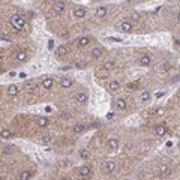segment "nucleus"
I'll return each instance as SVG.
<instances>
[{"label": "nucleus", "mask_w": 180, "mask_h": 180, "mask_svg": "<svg viewBox=\"0 0 180 180\" xmlns=\"http://www.w3.org/2000/svg\"><path fill=\"white\" fill-rule=\"evenodd\" d=\"M80 156H81V159H89L90 158V150H81Z\"/></svg>", "instance_id": "obj_30"}, {"label": "nucleus", "mask_w": 180, "mask_h": 180, "mask_svg": "<svg viewBox=\"0 0 180 180\" xmlns=\"http://www.w3.org/2000/svg\"><path fill=\"white\" fill-rule=\"evenodd\" d=\"M75 101L77 102H80V104H87V101H89V95L86 92H78L75 95Z\"/></svg>", "instance_id": "obj_7"}, {"label": "nucleus", "mask_w": 180, "mask_h": 180, "mask_svg": "<svg viewBox=\"0 0 180 180\" xmlns=\"http://www.w3.org/2000/svg\"><path fill=\"white\" fill-rule=\"evenodd\" d=\"M62 117H63V119H66V120H68V119L71 117V116H69V113H63V116H62Z\"/></svg>", "instance_id": "obj_36"}, {"label": "nucleus", "mask_w": 180, "mask_h": 180, "mask_svg": "<svg viewBox=\"0 0 180 180\" xmlns=\"http://www.w3.org/2000/svg\"><path fill=\"white\" fill-rule=\"evenodd\" d=\"M86 131V126L84 125H75L74 126V134L75 135H80V134H83Z\"/></svg>", "instance_id": "obj_23"}, {"label": "nucleus", "mask_w": 180, "mask_h": 180, "mask_svg": "<svg viewBox=\"0 0 180 180\" xmlns=\"http://www.w3.org/2000/svg\"><path fill=\"white\" fill-rule=\"evenodd\" d=\"M90 54H92L93 59H101L102 56H104V51H102L101 48H98V47H95L92 51H90Z\"/></svg>", "instance_id": "obj_16"}, {"label": "nucleus", "mask_w": 180, "mask_h": 180, "mask_svg": "<svg viewBox=\"0 0 180 180\" xmlns=\"http://www.w3.org/2000/svg\"><path fill=\"white\" fill-rule=\"evenodd\" d=\"M26 87H29V89H35V81H26Z\"/></svg>", "instance_id": "obj_34"}, {"label": "nucleus", "mask_w": 180, "mask_h": 180, "mask_svg": "<svg viewBox=\"0 0 180 180\" xmlns=\"http://www.w3.org/2000/svg\"><path fill=\"white\" fill-rule=\"evenodd\" d=\"M86 66H87V63L83 62V60H80V62L75 63V68H80V69H83V68H86Z\"/></svg>", "instance_id": "obj_33"}, {"label": "nucleus", "mask_w": 180, "mask_h": 180, "mask_svg": "<svg viewBox=\"0 0 180 180\" xmlns=\"http://www.w3.org/2000/svg\"><path fill=\"white\" fill-rule=\"evenodd\" d=\"M41 143H42V144H48V143H51V135H50V134L42 135V137H41Z\"/></svg>", "instance_id": "obj_29"}, {"label": "nucleus", "mask_w": 180, "mask_h": 180, "mask_svg": "<svg viewBox=\"0 0 180 180\" xmlns=\"http://www.w3.org/2000/svg\"><path fill=\"white\" fill-rule=\"evenodd\" d=\"M171 68H173V63H171V62H164V63H161V71H162V72L170 71Z\"/></svg>", "instance_id": "obj_26"}, {"label": "nucleus", "mask_w": 180, "mask_h": 180, "mask_svg": "<svg viewBox=\"0 0 180 180\" xmlns=\"http://www.w3.org/2000/svg\"><path fill=\"white\" fill-rule=\"evenodd\" d=\"M171 174V168L167 164H164V165H161V177H168Z\"/></svg>", "instance_id": "obj_17"}, {"label": "nucleus", "mask_w": 180, "mask_h": 180, "mask_svg": "<svg viewBox=\"0 0 180 180\" xmlns=\"http://www.w3.org/2000/svg\"><path fill=\"white\" fill-rule=\"evenodd\" d=\"M104 68L107 69V71H113L114 68H116V62H113V60H110V62H107L105 65H104Z\"/></svg>", "instance_id": "obj_28"}, {"label": "nucleus", "mask_w": 180, "mask_h": 180, "mask_svg": "<svg viewBox=\"0 0 180 180\" xmlns=\"http://www.w3.org/2000/svg\"><path fill=\"white\" fill-rule=\"evenodd\" d=\"M131 20L134 23H138L140 21V14H138V12H132V14H131Z\"/></svg>", "instance_id": "obj_31"}, {"label": "nucleus", "mask_w": 180, "mask_h": 180, "mask_svg": "<svg viewBox=\"0 0 180 180\" xmlns=\"http://www.w3.org/2000/svg\"><path fill=\"white\" fill-rule=\"evenodd\" d=\"M117 149H119V140L116 138V137H111L108 140V143H107V150L110 153H113V152H116Z\"/></svg>", "instance_id": "obj_3"}, {"label": "nucleus", "mask_w": 180, "mask_h": 180, "mask_svg": "<svg viewBox=\"0 0 180 180\" xmlns=\"http://www.w3.org/2000/svg\"><path fill=\"white\" fill-rule=\"evenodd\" d=\"M68 53V47L66 45H60L57 50H56V54L59 56V57H62V56H65Z\"/></svg>", "instance_id": "obj_22"}, {"label": "nucleus", "mask_w": 180, "mask_h": 180, "mask_svg": "<svg viewBox=\"0 0 180 180\" xmlns=\"http://www.w3.org/2000/svg\"><path fill=\"white\" fill-rule=\"evenodd\" d=\"M174 45H176V48H179V39H177V38L174 39Z\"/></svg>", "instance_id": "obj_39"}, {"label": "nucleus", "mask_w": 180, "mask_h": 180, "mask_svg": "<svg viewBox=\"0 0 180 180\" xmlns=\"http://www.w3.org/2000/svg\"><path fill=\"white\" fill-rule=\"evenodd\" d=\"M108 72H110V71H107V69L104 68V69H99V71L96 72V75H98V77H101V75H102V77H107Z\"/></svg>", "instance_id": "obj_32"}, {"label": "nucleus", "mask_w": 180, "mask_h": 180, "mask_svg": "<svg viewBox=\"0 0 180 180\" xmlns=\"http://www.w3.org/2000/svg\"><path fill=\"white\" fill-rule=\"evenodd\" d=\"M30 177H32V173H30V171H23V173L18 176L20 180H27V179H30Z\"/></svg>", "instance_id": "obj_27"}, {"label": "nucleus", "mask_w": 180, "mask_h": 180, "mask_svg": "<svg viewBox=\"0 0 180 180\" xmlns=\"http://www.w3.org/2000/svg\"><path fill=\"white\" fill-rule=\"evenodd\" d=\"M105 15H107V6H99L95 11V17L96 18H105Z\"/></svg>", "instance_id": "obj_12"}, {"label": "nucleus", "mask_w": 180, "mask_h": 180, "mask_svg": "<svg viewBox=\"0 0 180 180\" xmlns=\"http://www.w3.org/2000/svg\"><path fill=\"white\" fill-rule=\"evenodd\" d=\"M18 92H20V89H18V86H15V84H11V86L8 87V95H9V96H17Z\"/></svg>", "instance_id": "obj_19"}, {"label": "nucleus", "mask_w": 180, "mask_h": 180, "mask_svg": "<svg viewBox=\"0 0 180 180\" xmlns=\"http://www.w3.org/2000/svg\"><path fill=\"white\" fill-rule=\"evenodd\" d=\"M36 125L39 128H45V126H48V119L47 117H38L36 119Z\"/></svg>", "instance_id": "obj_21"}, {"label": "nucleus", "mask_w": 180, "mask_h": 180, "mask_svg": "<svg viewBox=\"0 0 180 180\" xmlns=\"http://www.w3.org/2000/svg\"><path fill=\"white\" fill-rule=\"evenodd\" d=\"M78 176H80V177H84V179L92 177V168H90V167H87V165L80 167V170H78Z\"/></svg>", "instance_id": "obj_5"}, {"label": "nucleus", "mask_w": 180, "mask_h": 180, "mask_svg": "<svg viewBox=\"0 0 180 180\" xmlns=\"http://www.w3.org/2000/svg\"><path fill=\"white\" fill-rule=\"evenodd\" d=\"M0 138L9 140V138H12V132L9 129H2V131H0Z\"/></svg>", "instance_id": "obj_24"}, {"label": "nucleus", "mask_w": 180, "mask_h": 180, "mask_svg": "<svg viewBox=\"0 0 180 180\" xmlns=\"http://www.w3.org/2000/svg\"><path fill=\"white\" fill-rule=\"evenodd\" d=\"M53 42H54V41H50V42H48V48H50V50H53Z\"/></svg>", "instance_id": "obj_38"}, {"label": "nucleus", "mask_w": 180, "mask_h": 180, "mask_svg": "<svg viewBox=\"0 0 180 180\" xmlns=\"http://www.w3.org/2000/svg\"><path fill=\"white\" fill-rule=\"evenodd\" d=\"M116 107H117V110H126V101L125 99H117L116 101Z\"/></svg>", "instance_id": "obj_25"}, {"label": "nucleus", "mask_w": 180, "mask_h": 180, "mask_svg": "<svg viewBox=\"0 0 180 180\" xmlns=\"http://www.w3.org/2000/svg\"><path fill=\"white\" fill-rule=\"evenodd\" d=\"M15 60L17 62H26L27 60V53H26V51H17L15 53Z\"/></svg>", "instance_id": "obj_15"}, {"label": "nucleus", "mask_w": 180, "mask_h": 180, "mask_svg": "<svg viewBox=\"0 0 180 180\" xmlns=\"http://www.w3.org/2000/svg\"><path fill=\"white\" fill-rule=\"evenodd\" d=\"M9 23H11V26H12L15 30H23V29H24V24H26V20H24L23 15L14 14V15L9 18Z\"/></svg>", "instance_id": "obj_1"}, {"label": "nucleus", "mask_w": 180, "mask_h": 180, "mask_svg": "<svg viewBox=\"0 0 180 180\" xmlns=\"http://www.w3.org/2000/svg\"><path fill=\"white\" fill-rule=\"evenodd\" d=\"M53 84H54V81H53V78H50V77H47V78L42 80V87L45 90H50L51 87H53Z\"/></svg>", "instance_id": "obj_18"}, {"label": "nucleus", "mask_w": 180, "mask_h": 180, "mask_svg": "<svg viewBox=\"0 0 180 180\" xmlns=\"http://www.w3.org/2000/svg\"><path fill=\"white\" fill-rule=\"evenodd\" d=\"M132 29H134V26H132V23H131V21L125 20V21H122V23H120V30H122V32H125V33H131V32H132Z\"/></svg>", "instance_id": "obj_6"}, {"label": "nucleus", "mask_w": 180, "mask_h": 180, "mask_svg": "<svg viewBox=\"0 0 180 180\" xmlns=\"http://www.w3.org/2000/svg\"><path fill=\"white\" fill-rule=\"evenodd\" d=\"M167 125L165 123H161V125H156V135H159V137H164L165 134H167Z\"/></svg>", "instance_id": "obj_14"}, {"label": "nucleus", "mask_w": 180, "mask_h": 180, "mask_svg": "<svg viewBox=\"0 0 180 180\" xmlns=\"http://www.w3.org/2000/svg\"><path fill=\"white\" fill-rule=\"evenodd\" d=\"M108 41H114V42H122L120 38H108Z\"/></svg>", "instance_id": "obj_35"}, {"label": "nucleus", "mask_w": 180, "mask_h": 180, "mask_svg": "<svg viewBox=\"0 0 180 180\" xmlns=\"http://www.w3.org/2000/svg\"><path fill=\"white\" fill-rule=\"evenodd\" d=\"M107 89L110 90L111 93H114V92H117V90L120 89V83L117 81V80H111L110 83H108V86H107Z\"/></svg>", "instance_id": "obj_10"}, {"label": "nucleus", "mask_w": 180, "mask_h": 180, "mask_svg": "<svg viewBox=\"0 0 180 180\" xmlns=\"http://www.w3.org/2000/svg\"><path fill=\"white\" fill-rule=\"evenodd\" d=\"M86 14H87V11H86V8H83V6H78V8H75V9L72 11V15H74V18H77V20L84 18Z\"/></svg>", "instance_id": "obj_4"}, {"label": "nucleus", "mask_w": 180, "mask_h": 180, "mask_svg": "<svg viewBox=\"0 0 180 180\" xmlns=\"http://www.w3.org/2000/svg\"><path fill=\"white\" fill-rule=\"evenodd\" d=\"M150 62H152L150 56H149V54H143V56H141V57L138 59V65L146 68V66H149V65H150Z\"/></svg>", "instance_id": "obj_9"}, {"label": "nucleus", "mask_w": 180, "mask_h": 180, "mask_svg": "<svg viewBox=\"0 0 180 180\" xmlns=\"http://www.w3.org/2000/svg\"><path fill=\"white\" fill-rule=\"evenodd\" d=\"M72 84H74V78H72V77H65V78L60 80V86L63 89H69V87H72Z\"/></svg>", "instance_id": "obj_8"}, {"label": "nucleus", "mask_w": 180, "mask_h": 180, "mask_svg": "<svg viewBox=\"0 0 180 180\" xmlns=\"http://www.w3.org/2000/svg\"><path fill=\"white\" fill-rule=\"evenodd\" d=\"M140 101L141 102H149L150 101V92L149 90H143V92L140 93Z\"/></svg>", "instance_id": "obj_20"}, {"label": "nucleus", "mask_w": 180, "mask_h": 180, "mask_svg": "<svg viewBox=\"0 0 180 180\" xmlns=\"http://www.w3.org/2000/svg\"><path fill=\"white\" fill-rule=\"evenodd\" d=\"M89 44H90V38H87V36H83V38H78V39H77V47L78 48H84Z\"/></svg>", "instance_id": "obj_11"}, {"label": "nucleus", "mask_w": 180, "mask_h": 180, "mask_svg": "<svg viewBox=\"0 0 180 180\" xmlns=\"http://www.w3.org/2000/svg\"><path fill=\"white\" fill-rule=\"evenodd\" d=\"M53 9H54V14H63L66 9V5L63 0H54V3H53Z\"/></svg>", "instance_id": "obj_2"}, {"label": "nucleus", "mask_w": 180, "mask_h": 180, "mask_svg": "<svg viewBox=\"0 0 180 180\" xmlns=\"http://www.w3.org/2000/svg\"><path fill=\"white\" fill-rule=\"evenodd\" d=\"M113 117H114V113H108V116H107V119H108V120H111Z\"/></svg>", "instance_id": "obj_37"}, {"label": "nucleus", "mask_w": 180, "mask_h": 180, "mask_svg": "<svg viewBox=\"0 0 180 180\" xmlns=\"http://www.w3.org/2000/svg\"><path fill=\"white\" fill-rule=\"evenodd\" d=\"M114 170H116V162H114V161H111V159H110V161H107V162H105V165H104V171H105V173H113Z\"/></svg>", "instance_id": "obj_13"}]
</instances>
